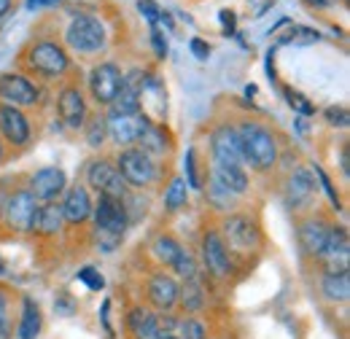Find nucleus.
<instances>
[{"label": "nucleus", "instance_id": "nucleus-16", "mask_svg": "<svg viewBox=\"0 0 350 339\" xmlns=\"http://www.w3.org/2000/svg\"><path fill=\"white\" fill-rule=\"evenodd\" d=\"M65 183H68V178L59 167H44L30 178V189L27 191L38 202H54L65 191Z\"/></svg>", "mask_w": 350, "mask_h": 339}, {"label": "nucleus", "instance_id": "nucleus-34", "mask_svg": "<svg viewBox=\"0 0 350 339\" xmlns=\"http://www.w3.org/2000/svg\"><path fill=\"white\" fill-rule=\"evenodd\" d=\"M208 197H211V202L216 205V208H229V202L234 200V194L221 183L219 178L213 175V180H211V189H208Z\"/></svg>", "mask_w": 350, "mask_h": 339}, {"label": "nucleus", "instance_id": "nucleus-40", "mask_svg": "<svg viewBox=\"0 0 350 339\" xmlns=\"http://www.w3.org/2000/svg\"><path fill=\"white\" fill-rule=\"evenodd\" d=\"M326 119H329L334 127H348V111H345V108H329V111H326Z\"/></svg>", "mask_w": 350, "mask_h": 339}, {"label": "nucleus", "instance_id": "nucleus-3", "mask_svg": "<svg viewBox=\"0 0 350 339\" xmlns=\"http://www.w3.org/2000/svg\"><path fill=\"white\" fill-rule=\"evenodd\" d=\"M65 41L79 54H94V51H100L105 46V27H103V22L97 16L81 14L68 25Z\"/></svg>", "mask_w": 350, "mask_h": 339}, {"label": "nucleus", "instance_id": "nucleus-35", "mask_svg": "<svg viewBox=\"0 0 350 339\" xmlns=\"http://www.w3.org/2000/svg\"><path fill=\"white\" fill-rule=\"evenodd\" d=\"M286 100H288V105H291L297 113H302V116H312V113H315V105L307 100L305 94H299V92H294V89H286Z\"/></svg>", "mask_w": 350, "mask_h": 339}, {"label": "nucleus", "instance_id": "nucleus-51", "mask_svg": "<svg viewBox=\"0 0 350 339\" xmlns=\"http://www.w3.org/2000/svg\"><path fill=\"white\" fill-rule=\"evenodd\" d=\"M3 272H5V261L0 258V275H3Z\"/></svg>", "mask_w": 350, "mask_h": 339}, {"label": "nucleus", "instance_id": "nucleus-38", "mask_svg": "<svg viewBox=\"0 0 350 339\" xmlns=\"http://www.w3.org/2000/svg\"><path fill=\"white\" fill-rule=\"evenodd\" d=\"M79 280L81 283H87L92 291H100L103 286H105V280H103V275L94 269V267H84L81 272H79Z\"/></svg>", "mask_w": 350, "mask_h": 339}, {"label": "nucleus", "instance_id": "nucleus-22", "mask_svg": "<svg viewBox=\"0 0 350 339\" xmlns=\"http://www.w3.org/2000/svg\"><path fill=\"white\" fill-rule=\"evenodd\" d=\"M59 208H62V218H65L68 223H73V226L84 223L89 215H92V200H89V191L84 189V186L70 189V191H68V197H65V202H62Z\"/></svg>", "mask_w": 350, "mask_h": 339}, {"label": "nucleus", "instance_id": "nucleus-36", "mask_svg": "<svg viewBox=\"0 0 350 339\" xmlns=\"http://www.w3.org/2000/svg\"><path fill=\"white\" fill-rule=\"evenodd\" d=\"M183 180H186L189 189H202V180L197 175V151L194 148L186 151V178Z\"/></svg>", "mask_w": 350, "mask_h": 339}, {"label": "nucleus", "instance_id": "nucleus-8", "mask_svg": "<svg viewBox=\"0 0 350 339\" xmlns=\"http://www.w3.org/2000/svg\"><path fill=\"white\" fill-rule=\"evenodd\" d=\"M87 183L100 194V197H113V200H124L127 197V183L119 175L116 165H111L108 159H94L87 170Z\"/></svg>", "mask_w": 350, "mask_h": 339}, {"label": "nucleus", "instance_id": "nucleus-52", "mask_svg": "<svg viewBox=\"0 0 350 339\" xmlns=\"http://www.w3.org/2000/svg\"><path fill=\"white\" fill-rule=\"evenodd\" d=\"M0 157H3V143H0Z\"/></svg>", "mask_w": 350, "mask_h": 339}, {"label": "nucleus", "instance_id": "nucleus-12", "mask_svg": "<svg viewBox=\"0 0 350 339\" xmlns=\"http://www.w3.org/2000/svg\"><path fill=\"white\" fill-rule=\"evenodd\" d=\"M318 261L326 267V272H348L350 261V243L348 232L342 226H332L323 251L318 254Z\"/></svg>", "mask_w": 350, "mask_h": 339}, {"label": "nucleus", "instance_id": "nucleus-20", "mask_svg": "<svg viewBox=\"0 0 350 339\" xmlns=\"http://www.w3.org/2000/svg\"><path fill=\"white\" fill-rule=\"evenodd\" d=\"M127 331L132 339H157L162 334L159 315L146 307H132L127 312Z\"/></svg>", "mask_w": 350, "mask_h": 339}, {"label": "nucleus", "instance_id": "nucleus-2", "mask_svg": "<svg viewBox=\"0 0 350 339\" xmlns=\"http://www.w3.org/2000/svg\"><path fill=\"white\" fill-rule=\"evenodd\" d=\"M94 215V240L103 251H113L127 229V208L124 200H113V197H100L97 208H92Z\"/></svg>", "mask_w": 350, "mask_h": 339}, {"label": "nucleus", "instance_id": "nucleus-32", "mask_svg": "<svg viewBox=\"0 0 350 339\" xmlns=\"http://www.w3.org/2000/svg\"><path fill=\"white\" fill-rule=\"evenodd\" d=\"M173 334L178 339H208L205 326L197 318H175Z\"/></svg>", "mask_w": 350, "mask_h": 339}, {"label": "nucleus", "instance_id": "nucleus-30", "mask_svg": "<svg viewBox=\"0 0 350 339\" xmlns=\"http://www.w3.org/2000/svg\"><path fill=\"white\" fill-rule=\"evenodd\" d=\"M151 254H154V258H157L159 264L173 267V261L178 258V254H180V245L175 243L170 234H159V237L154 240V245H151Z\"/></svg>", "mask_w": 350, "mask_h": 339}, {"label": "nucleus", "instance_id": "nucleus-17", "mask_svg": "<svg viewBox=\"0 0 350 339\" xmlns=\"http://www.w3.org/2000/svg\"><path fill=\"white\" fill-rule=\"evenodd\" d=\"M57 111H59L62 124H68L70 129H81L87 122V103H84V94L76 86H65L59 92Z\"/></svg>", "mask_w": 350, "mask_h": 339}, {"label": "nucleus", "instance_id": "nucleus-33", "mask_svg": "<svg viewBox=\"0 0 350 339\" xmlns=\"http://www.w3.org/2000/svg\"><path fill=\"white\" fill-rule=\"evenodd\" d=\"M173 269L183 277V280H191V277H197V261H194V256L189 254V251H183L180 248V254L178 258L173 261Z\"/></svg>", "mask_w": 350, "mask_h": 339}, {"label": "nucleus", "instance_id": "nucleus-48", "mask_svg": "<svg viewBox=\"0 0 350 339\" xmlns=\"http://www.w3.org/2000/svg\"><path fill=\"white\" fill-rule=\"evenodd\" d=\"M342 172L348 175V148H342Z\"/></svg>", "mask_w": 350, "mask_h": 339}, {"label": "nucleus", "instance_id": "nucleus-44", "mask_svg": "<svg viewBox=\"0 0 350 339\" xmlns=\"http://www.w3.org/2000/svg\"><path fill=\"white\" fill-rule=\"evenodd\" d=\"M221 25H224V33H234V14L232 11H221Z\"/></svg>", "mask_w": 350, "mask_h": 339}, {"label": "nucleus", "instance_id": "nucleus-10", "mask_svg": "<svg viewBox=\"0 0 350 339\" xmlns=\"http://www.w3.org/2000/svg\"><path fill=\"white\" fill-rule=\"evenodd\" d=\"M124 73L113 62H103L89 73V92L100 105H111L122 89Z\"/></svg>", "mask_w": 350, "mask_h": 339}, {"label": "nucleus", "instance_id": "nucleus-5", "mask_svg": "<svg viewBox=\"0 0 350 339\" xmlns=\"http://www.w3.org/2000/svg\"><path fill=\"white\" fill-rule=\"evenodd\" d=\"M25 62L41 73V76H62L68 68H70V57L68 51L59 46V43H51V41H38L33 43L25 54Z\"/></svg>", "mask_w": 350, "mask_h": 339}, {"label": "nucleus", "instance_id": "nucleus-15", "mask_svg": "<svg viewBox=\"0 0 350 339\" xmlns=\"http://www.w3.org/2000/svg\"><path fill=\"white\" fill-rule=\"evenodd\" d=\"M211 151H213V162L216 165H243V154H240V140H237V129L229 124H221L211 135Z\"/></svg>", "mask_w": 350, "mask_h": 339}, {"label": "nucleus", "instance_id": "nucleus-1", "mask_svg": "<svg viewBox=\"0 0 350 339\" xmlns=\"http://www.w3.org/2000/svg\"><path fill=\"white\" fill-rule=\"evenodd\" d=\"M237 140H240V154L243 162H248L254 170L267 172L278 162V140L272 137L269 129H264L256 122H243L237 127Z\"/></svg>", "mask_w": 350, "mask_h": 339}, {"label": "nucleus", "instance_id": "nucleus-23", "mask_svg": "<svg viewBox=\"0 0 350 339\" xmlns=\"http://www.w3.org/2000/svg\"><path fill=\"white\" fill-rule=\"evenodd\" d=\"M329 223L323 221V218H307L299 223V243H302V248H305L310 256H315L323 251V245H326V237H329Z\"/></svg>", "mask_w": 350, "mask_h": 339}, {"label": "nucleus", "instance_id": "nucleus-25", "mask_svg": "<svg viewBox=\"0 0 350 339\" xmlns=\"http://www.w3.org/2000/svg\"><path fill=\"white\" fill-rule=\"evenodd\" d=\"M137 143H140V151L148 157H165L170 151V140L165 135V127H159V124H146Z\"/></svg>", "mask_w": 350, "mask_h": 339}, {"label": "nucleus", "instance_id": "nucleus-27", "mask_svg": "<svg viewBox=\"0 0 350 339\" xmlns=\"http://www.w3.org/2000/svg\"><path fill=\"white\" fill-rule=\"evenodd\" d=\"M62 208L54 205V202H44V208H38L36 213V223H33V232L44 234V237H51L62 229Z\"/></svg>", "mask_w": 350, "mask_h": 339}, {"label": "nucleus", "instance_id": "nucleus-43", "mask_svg": "<svg viewBox=\"0 0 350 339\" xmlns=\"http://www.w3.org/2000/svg\"><path fill=\"white\" fill-rule=\"evenodd\" d=\"M151 43H154V49H157V57H165L167 54V41H165V36L154 27V33H151Z\"/></svg>", "mask_w": 350, "mask_h": 339}, {"label": "nucleus", "instance_id": "nucleus-26", "mask_svg": "<svg viewBox=\"0 0 350 339\" xmlns=\"http://www.w3.org/2000/svg\"><path fill=\"white\" fill-rule=\"evenodd\" d=\"M213 175L219 178L221 183H224L234 197L248 191V175H245L243 165H216V162H213Z\"/></svg>", "mask_w": 350, "mask_h": 339}, {"label": "nucleus", "instance_id": "nucleus-13", "mask_svg": "<svg viewBox=\"0 0 350 339\" xmlns=\"http://www.w3.org/2000/svg\"><path fill=\"white\" fill-rule=\"evenodd\" d=\"M0 97L14 108H27L38 103V89L27 76L19 73H3L0 76Z\"/></svg>", "mask_w": 350, "mask_h": 339}, {"label": "nucleus", "instance_id": "nucleus-24", "mask_svg": "<svg viewBox=\"0 0 350 339\" xmlns=\"http://www.w3.org/2000/svg\"><path fill=\"white\" fill-rule=\"evenodd\" d=\"M41 329H44L41 307L30 297H25L22 299V321H19V329H16V339H38Z\"/></svg>", "mask_w": 350, "mask_h": 339}, {"label": "nucleus", "instance_id": "nucleus-39", "mask_svg": "<svg viewBox=\"0 0 350 339\" xmlns=\"http://www.w3.org/2000/svg\"><path fill=\"white\" fill-rule=\"evenodd\" d=\"M137 11H140L151 25H157L159 16H162V11H159V5H157L154 0H137Z\"/></svg>", "mask_w": 350, "mask_h": 339}, {"label": "nucleus", "instance_id": "nucleus-46", "mask_svg": "<svg viewBox=\"0 0 350 339\" xmlns=\"http://www.w3.org/2000/svg\"><path fill=\"white\" fill-rule=\"evenodd\" d=\"M8 8H11V0H0V19L8 14Z\"/></svg>", "mask_w": 350, "mask_h": 339}, {"label": "nucleus", "instance_id": "nucleus-45", "mask_svg": "<svg viewBox=\"0 0 350 339\" xmlns=\"http://www.w3.org/2000/svg\"><path fill=\"white\" fill-rule=\"evenodd\" d=\"M5 329V297L0 294V331Z\"/></svg>", "mask_w": 350, "mask_h": 339}, {"label": "nucleus", "instance_id": "nucleus-18", "mask_svg": "<svg viewBox=\"0 0 350 339\" xmlns=\"http://www.w3.org/2000/svg\"><path fill=\"white\" fill-rule=\"evenodd\" d=\"M146 297L148 301L159 310V312H167L178 304V283H175L170 275L165 272H157L148 277V286H146Z\"/></svg>", "mask_w": 350, "mask_h": 339}, {"label": "nucleus", "instance_id": "nucleus-19", "mask_svg": "<svg viewBox=\"0 0 350 339\" xmlns=\"http://www.w3.org/2000/svg\"><path fill=\"white\" fill-rule=\"evenodd\" d=\"M0 135L11 146H25L30 137V122L27 116L14 105H0Z\"/></svg>", "mask_w": 350, "mask_h": 339}, {"label": "nucleus", "instance_id": "nucleus-49", "mask_svg": "<svg viewBox=\"0 0 350 339\" xmlns=\"http://www.w3.org/2000/svg\"><path fill=\"white\" fill-rule=\"evenodd\" d=\"M44 3H49V0H27V5H30V8H36V5H44Z\"/></svg>", "mask_w": 350, "mask_h": 339}, {"label": "nucleus", "instance_id": "nucleus-9", "mask_svg": "<svg viewBox=\"0 0 350 339\" xmlns=\"http://www.w3.org/2000/svg\"><path fill=\"white\" fill-rule=\"evenodd\" d=\"M200 251H202V264H205V269H208L213 277L226 280V277L232 275V254H229L226 243L221 240V234L216 229H208V232H205Z\"/></svg>", "mask_w": 350, "mask_h": 339}, {"label": "nucleus", "instance_id": "nucleus-41", "mask_svg": "<svg viewBox=\"0 0 350 339\" xmlns=\"http://www.w3.org/2000/svg\"><path fill=\"white\" fill-rule=\"evenodd\" d=\"M189 49L194 51V57H197V59H208V54H211V46H208L205 41H200V38H191Z\"/></svg>", "mask_w": 350, "mask_h": 339}, {"label": "nucleus", "instance_id": "nucleus-7", "mask_svg": "<svg viewBox=\"0 0 350 339\" xmlns=\"http://www.w3.org/2000/svg\"><path fill=\"white\" fill-rule=\"evenodd\" d=\"M116 170L127 186H148L157 178V165L140 148H124L116 157Z\"/></svg>", "mask_w": 350, "mask_h": 339}, {"label": "nucleus", "instance_id": "nucleus-29", "mask_svg": "<svg viewBox=\"0 0 350 339\" xmlns=\"http://www.w3.org/2000/svg\"><path fill=\"white\" fill-rule=\"evenodd\" d=\"M178 304L186 310V312H200L205 304H208V297H205V288L197 277L186 280L183 288H178Z\"/></svg>", "mask_w": 350, "mask_h": 339}, {"label": "nucleus", "instance_id": "nucleus-28", "mask_svg": "<svg viewBox=\"0 0 350 339\" xmlns=\"http://www.w3.org/2000/svg\"><path fill=\"white\" fill-rule=\"evenodd\" d=\"M321 294L329 301H348L350 297V277L348 272H326L321 280Z\"/></svg>", "mask_w": 350, "mask_h": 339}, {"label": "nucleus", "instance_id": "nucleus-6", "mask_svg": "<svg viewBox=\"0 0 350 339\" xmlns=\"http://www.w3.org/2000/svg\"><path fill=\"white\" fill-rule=\"evenodd\" d=\"M137 113H143V119L148 124H165L167 116V92L159 84V79L154 76H143V84L137 92Z\"/></svg>", "mask_w": 350, "mask_h": 339}, {"label": "nucleus", "instance_id": "nucleus-31", "mask_svg": "<svg viewBox=\"0 0 350 339\" xmlns=\"http://www.w3.org/2000/svg\"><path fill=\"white\" fill-rule=\"evenodd\" d=\"M186 200H189V186H186V180H183V178H173L170 186L165 189V208L170 213L180 211V208L186 205Z\"/></svg>", "mask_w": 350, "mask_h": 339}, {"label": "nucleus", "instance_id": "nucleus-50", "mask_svg": "<svg viewBox=\"0 0 350 339\" xmlns=\"http://www.w3.org/2000/svg\"><path fill=\"white\" fill-rule=\"evenodd\" d=\"M157 339H178V337H175V334H159Z\"/></svg>", "mask_w": 350, "mask_h": 339}, {"label": "nucleus", "instance_id": "nucleus-14", "mask_svg": "<svg viewBox=\"0 0 350 339\" xmlns=\"http://www.w3.org/2000/svg\"><path fill=\"white\" fill-rule=\"evenodd\" d=\"M146 124L148 122L143 119V113H113L111 111L108 119H105V132L113 137V143L130 146V143H137Z\"/></svg>", "mask_w": 350, "mask_h": 339}, {"label": "nucleus", "instance_id": "nucleus-42", "mask_svg": "<svg viewBox=\"0 0 350 339\" xmlns=\"http://www.w3.org/2000/svg\"><path fill=\"white\" fill-rule=\"evenodd\" d=\"M315 175L321 178V183H323V189H326V194H329V200H332L334 205H340V200H337V191L332 189V183H329V178H326V172H323V170L318 167V165H315Z\"/></svg>", "mask_w": 350, "mask_h": 339}, {"label": "nucleus", "instance_id": "nucleus-4", "mask_svg": "<svg viewBox=\"0 0 350 339\" xmlns=\"http://www.w3.org/2000/svg\"><path fill=\"white\" fill-rule=\"evenodd\" d=\"M219 234L226 248L234 254H254L262 245V232L248 215H229Z\"/></svg>", "mask_w": 350, "mask_h": 339}, {"label": "nucleus", "instance_id": "nucleus-37", "mask_svg": "<svg viewBox=\"0 0 350 339\" xmlns=\"http://www.w3.org/2000/svg\"><path fill=\"white\" fill-rule=\"evenodd\" d=\"M87 127V140L92 148H100L103 140H105V119H92V124H84Z\"/></svg>", "mask_w": 350, "mask_h": 339}, {"label": "nucleus", "instance_id": "nucleus-11", "mask_svg": "<svg viewBox=\"0 0 350 339\" xmlns=\"http://www.w3.org/2000/svg\"><path fill=\"white\" fill-rule=\"evenodd\" d=\"M36 213H38V200L25 189V191H16L8 205H5V221L14 232L19 234H30L33 232V223H36Z\"/></svg>", "mask_w": 350, "mask_h": 339}, {"label": "nucleus", "instance_id": "nucleus-21", "mask_svg": "<svg viewBox=\"0 0 350 339\" xmlns=\"http://www.w3.org/2000/svg\"><path fill=\"white\" fill-rule=\"evenodd\" d=\"M312 194H315V178H312V170L297 167L294 172H291L288 183H286L288 205H291V208H299V205H305Z\"/></svg>", "mask_w": 350, "mask_h": 339}, {"label": "nucleus", "instance_id": "nucleus-47", "mask_svg": "<svg viewBox=\"0 0 350 339\" xmlns=\"http://www.w3.org/2000/svg\"><path fill=\"white\" fill-rule=\"evenodd\" d=\"M310 5H318V8H326V5H332V0H307Z\"/></svg>", "mask_w": 350, "mask_h": 339}]
</instances>
